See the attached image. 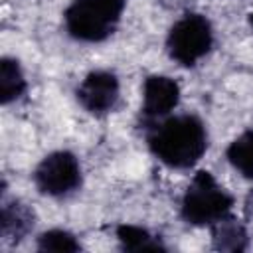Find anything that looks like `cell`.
I'll return each instance as SVG.
<instances>
[{
    "instance_id": "cell-1",
    "label": "cell",
    "mask_w": 253,
    "mask_h": 253,
    "mask_svg": "<svg viewBox=\"0 0 253 253\" xmlns=\"http://www.w3.org/2000/svg\"><path fill=\"white\" fill-rule=\"evenodd\" d=\"M148 148L170 168H190L208 148L206 125L196 115L170 117L150 130Z\"/></svg>"
},
{
    "instance_id": "cell-2",
    "label": "cell",
    "mask_w": 253,
    "mask_h": 253,
    "mask_svg": "<svg viewBox=\"0 0 253 253\" xmlns=\"http://www.w3.org/2000/svg\"><path fill=\"white\" fill-rule=\"evenodd\" d=\"M125 0H73L65 14V30L79 42L107 40L121 22Z\"/></svg>"
},
{
    "instance_id": "cell-3",
    "label": "cell",
    "mask_w": 253,
    "mask_h": 253,
    "mask_svg": "<svg viewBox=\"0 0 253 253\" xmlns=\"http://www.w3.org/2000/svg\"><path fill=\"white\" fill-rule=\"evenodd\" d=\"M231 206V194H227L208 170H200L186 188L180 213L190 225H211L215 219L229 213Z\"/></svg>"
},
{
    "instance_id": "cell-4",
    "label": "cell",
    "mask_w": 253,
    "mask_h": 253,
    "mask_svg": "<svg viewBox=\"0 0 253 253\" xmlns=\"http://www.w3.org/2000/svg\"><path fill=\"white\" fill-rule=\"evenodd\" d=\"M213 45V30L206 16L188 12L168 32L166 49L168 55L184 67L196 65L210 53Z\"/></svg>"
},
{
    "instance_id": "cell-5",
    "label": "cell",
    "mask_w": 253,
    "mask_h": 253,
    "mask_svg": "<svg viewBox=\"0 0 253 253\" xmlns=\"http://www.w3.org/2000/svg\"><path fill=\"white\" fill-rule=\"evenodd\" d=\"M34 182L45 196H67L81 186V166L73 152L55 150L43 156L34 170Z\"/></svg>"
},
{
    "instance_id": "cell-6",
    "label": "cell",
    "mask_w": 253,
    "mask_h": 253,
    "mask_svg": "<svg viewBox=\"0 0 253 253\" xmlns=\"http://www.w3.org/2000/svg\"><path fill=\"white\" fill-rule=\"evenodd\" d=\"M119 99V79L113 71L97 69L85 75L77 87V101L81 107L93 115L109 113Z\"/></svg>"
},
{
    "instance_id": "cell-7",
    "label": "cell",
    "mask_w": 253,
    "mask_h": 253,
    "mask_svg": "<svg viewBox=\"0 0 253 253\" xmlns=\"http://www.w3.org/2000/svg\"><path fill=\"white\" fill-rule=\"evenodd\" d=\"M180 85L168 75H148L142 85V115L146 119L166 117L178 107Z\"/></svg>"
},
{
    "instance_id": "cell-8",
    "label": "cell",
    "mask_w": 253,
    "mask_h": 253,
    "mask_svg": "<svg viewBox=\"0 0 253 253\" xmlns=\"http://www.w3.org/2000/svg\"><path fill=\"white\" fill-rule=\"evenodd\" d=\"M34 211L22 204V202H10L2 206V213H0V233L2 239L8 243H18L22 241L30 229L34 227Z\"/></svg>"
},
{
    "instance_id": "cell-9",
    "label": "cell",
    "mask_w": 253,
    "mask_h": 253,
    "mask_svg": "<svg viewBox=\"0 0 253 253\" xmlns=\"http://www.w3.org/2000/svg\"><path fill=\"white\" fill-rule=\"evenodd\" d=\"M211 245L217 251H245L247 249V229L245 225L233 217L231 213L221 215L219 219H215L211 225Z\"/></svg>"
},
{
    "instance_id": "cell-10",
    "label": "cell",
    "mask_w": 253,
    "mask_h": 253,
    "mask_svg": "<svg viewBox=\"0 0 253 253\" xmlns=\"http://www.w3.org/2000/svg\"><path fill=\"white\" fill-rule=\"evenodd\" d=\"M24 91H26V79H24L18 59L2 57L0 61V101L2 105H8L20 99Z\"/></svg>"
},
{
    "instance_id": "cell-11",
    "label": "cell",
    "mask_w": 253,
    "mask_h": 253,
    "mask_svg": "<svg viewBox=\"0 0 253 253\" xmlns=\"http://www.w3.org/2000/svg\"><path fill=\"white\" fill-rule=\"evenodd\" d=\"M117 239L125 251H164V245L158 237H154L148 229L121 223L117 225Z\"/></svg>"
},
{
    "instance_id": "cell-12",
    "label": "cell",
    "mask_w": 253,
    "mask_h": 253,
    "mask_svg": "<svg viewBox=\"0 0 253 253\" xmlns=\"http://www.w3.org/2000/svg\"><path fill=\"white\" fill-rule=\"evenodd\" d=\"M229 164L245 178H253V128L241 132L225 150Z\"/></svg>"
},
{
    "instance_id": "cell-13",
    "label": "cell",
    "mask_w": 253,
    "mask_h": 253,
    "mask_svg": "<svg viewBox=\"0 0 253 253\" xmlns=\"http://www.w3.org/2000/svg\"><path fill=\"white\" fill-rule=\"evenodd\" d=\"M38 249L40 251H59V253H75L81 249L79 241L73 233L65 229H49L43 231L38 237Z\"/></svg>"
},
{
    "instance_id": "cell-14",
    "label": "cell",
    "mask_w": 253,
    "mask_h": 253,
    "mask_svg": "<svg viewBox=\"0 0 253 253\" xmlns=\"http://www.w3.org/2000/svg\"><path fill=\"white\" fill-rule=\"evenodd\" d=\"M243 213H245L247 219H253V186H251V190H249L247 196H245V202H243Z\"/></svg>"
},
{
    "instance_id": "cell-15",
    "label": "cell",
    "mask_w": 253,
    "mask_h": 253,
    "mask_svg": "<svg viewBox=\"0 0 253 253\" xmlns=\"http://www.w3.org/2000/svg\"><path fill=\"white\" fill-rule=\"evenodd\" d=\"M249 24H251V28H253V12L249 14Z\"/></svg>"
}]
</instances>
